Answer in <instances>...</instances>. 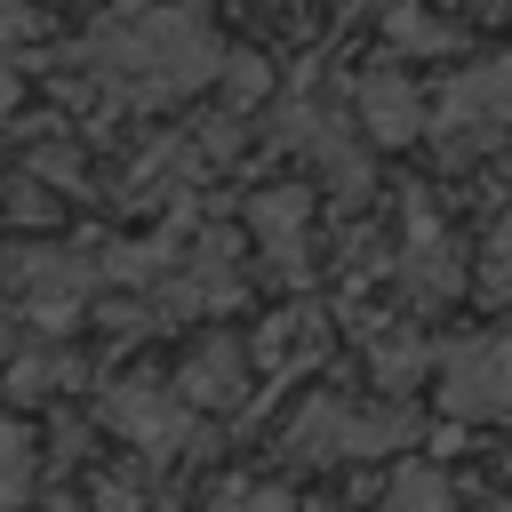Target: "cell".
Returning <instances> with one entry per match:
<instances>
[{
    "mask_svg": "<svg viewBox=\"0 0 512 512\" xmlns=\"http://www.w3.org/2000/svg\"><path fill=\"white\" fill-rule=\"evenodd\" d=\"M96 72L128 96V104H168V96H192L200 80H216L232 56L216 48L208 16L200 8H136L128 24H112L96 48Z\"/></svg>",
    "mask_w": 512,
    "mask_h": 512,
    "instance_id": "1",
    "label": "cell"
},
{
    "mask_svg": "<svg viewBox=\"0 0 512 512\" xmlns=\"http://www.w3.org/2000/svg\"><path fill=\"white\" fill-rule=\"evenodd\" d=\"M408 440V416L400 408H360L344 392H312L296 408V424L280 432V448L296 464H336V456H376V448H400Z\"/></svg>",
    "mask_w": 512,
    "mask_h": 512,
    "instance_id": "2",
    "label": "cell"
},
{
    "mask_svg": "<svg viewBox=\"0 0 512 512\" xmlns=\"http://www.w3.org/2000/svg\"><path fill=\"white\" fill-rule=\"evenodd\" d=\"M440 400L448 416H512V328H488V336H464L448 360H440Z\"/></svg>",
    "mask_w": 512,
    "mask_h": 512,
    "instance_id": "3",
    "label": "cell"
},
{
    "mask_svg": "<svg viewBox=\"0 0 512 512\" xmlns=\"http://www.w3.org/2000/svg\"><path fill=\"white\" fill-rule=\"evenodd\" d=\"M512 120V56H488V64H464L448 88H440V144L464 160L472 136L488 144L496 128Z\"/></svg>",
    "mask_w": 512,
    "mask_h": 512,
    "instance_id": "4",
    "label": "cell"
},
{
    "mask_svg": "<svg viewBox=\"0 0 512 512\" xmlns=\"http://www.w3.org/2000/svg\"><path fill=\"white\" fill-rule=\"evenodd\" d=\"M104 424L128 432L144 456H184V440H192V400H184L176 384H120V392L104 400Z\"/></svg>",
    "mask_w": 512,
    "mask_h": 512,
    "instance_id": "5",
    "label": "cell"
},
{
    "mask_svg": "<svg viewBox=\"0 0 512 512\" xmlns=\"http://www.w3.org/2000/svg\"><path fill=\"white\" fill-rule=\"evenodd\" d=\"M88 288H96V264H88V256H64V248H48V256H24V264H16L24 320H40V328H72V320H80V304H88Z\"/></svg>",
    "mask_w": 512,
    "mask_h": 512,
    "instance_id": "6",
    "label": "cell"
},
{
    "mask_svg": "<svg viewBox=\"0 0 512 512\" xmlns=\"http://www.w3.org/2000/svg\"><path fill=\"white\" fill-rule=\"evenodd\" d=\"M248 376H256V344H240V336H200V344L184 352V368H176V392H184L192 408H232V400L248 392Z\"/></svg>",
    "mask_w": 512,
    "mask_h": 512,
    "instance_id": "7",
    "label": "cell"
},
{
    "mask_svg": "<svg viewBox=\"0 0 512 512\" xmlns=\"http://www.w3.org/2000/svg\"><path fill=\"white\" fill-rule=\"evenodd\" d=\"M352 104H360V128L376 136V144H408L416 136V120H424V104H416V80L408 72H368L360 88H352Z\"/></svg>",
    "mask_w": 512,
    "mask_h": 512,
    "instance_id": "8",
    "label": "cell"
},
{
    "mask_svg": "<svg viewBox=\"0 0 512 512\" xmlns=\"http://www.w3.org/2000/svg\"><path fill=\"white\" fill-rule=\"evenodd\" d=\"M248 224H256L264 256H272L280 272H296V264H304V240H312V192H296V184H280V192H256Z\"/></svg>",
    "mask_w": 512,
    "mask_h": 512,
    "instance_id": "9",
    "label": "cell"
},
{
    "mask_svg": "<svg viewBox=\"0 0 512 512\" xmlns=\"http://www.w3.org/2000/svg\"><path fill=\"white\" fill-rule=\"evenodd\" d=\"M456 288H464L456 248L416 216V224H408V296H416V304H440V296H456Z\"/></svg>",
    "mask_w": 512,
    "mask_h": 512,
    "instance_id": "10",
    "label": "cell"
},
{
    "mask_svg": "<svg viewBox=\"0 0 512 512\" xmlns=\"http://www.w3.org/2000/svg\"><path fill=\"white\" fill-rule=\"evenodd\" d=\"M320 352H328V320H320V312H280V320L256 336V368H272V376H280V368L296 376V368H312Z\"/></svg>",
    "mask_w": 512,
    "mask_h": 512,
    "instance_id": "11",
    "label": "cell"
},
{
    "mask_svg": "<svg viewBox=\"0 0 512 512\" xmlns=\"http://www.w3.org/2000/svg\"><path fill=\"white\" fill-rule=\"evenodd\" d=\"M32 504V432L16 416H0V512Z\"/></svg>",
    "mask_w": 512,
    "mask_h": 512,
    "instance_id": "12",
    "label": "cell"
},
{
    "mask_svg": "<svg viewBox=\"0 0 512 512\" xmlns=\"http://www.w3.org/2000/svg\"><path fill=\"white\" fill-rule=\"evenodd\" d=\"M72 376H80L72 352H24V360H8V392H16V400H48V392L72 384Z\"/></svg>",
    "mask_w": 512,
    "mask_h": 512,
    "instance_id": "13",
    "label": "cell"
},
{
    "mask_svg": "<svg viewBox=\"0 0 512 512\" xmlns=\"http://www.w3.org/2000/svg\"><path fill=\"white\" fill-rule=\"evenodd\" d=\"M208 512H312V504H296V496L272 488V480H232V488L208 496Z\"/></svg>",
    "mask_w": 512,
    "mask_h": 512,
    "instance_id": "14",
    "label": "cell"
},
{
    "mask_svg": "<svg viewBox=\"0 0 512 512\" xmlns=\"http://www.w3.org/2000/svg\"><path fill=\"white\" fill-rule=\"evenodd\" d=\"M456 32L432 16V8H392V48H416V56H440Z\"/></svg>",
    "mask_w": 512,
    "mask_h": 512,
    "instance_id": "15",
    "label": "cell"
},
{
    "mask_svg": "<svg viewBox=\"0 0 512 512\" xmlns=\"http://www.w3.org/2000/svg\"><path fill=\"white\" fill-rule=\"evenodd\" d=\"M480 256H488V264H480V288H488V296H512V208L496 216V232H488Z\"/></svg>",
    "mask_w": 512,
    "mask_h": 512,
    "instance_id": "16",
    "label": "cell"
},
{
    "mask_svg": "<svg viewBox=\"0 0 512 512\" xmlns=\"http://www.w3.org/2000/svg\"><path fill=\"white\" fill-rule=\"evenodd\" d=\"M416 368H424V344H416V336L376 344V376H384V384H400V376H416Z\"/></svg>",
    "mask_w": 512,
    "mask_h": 512,
    "instance_id": "17",
    "label": "cell"
},
{
    "mask_svg": "<svg viewBox=\"0 0 512 512\" xmlns=\"http://www.w3.org/2000/svg\"><path fill=\"white\" fill-rule=\"evenodd\" d=\"M16 104V72H8V56H0V112Z\"/></svg>",
    "mask_w": 512,
    "mask_h": 512,
    "instance_id": "18",
    "label": "cell"
},
{
    "mask_svg": "<svg viewBox=\"0 0 512 512\" xmlns=\"http://www.w3.org/2000/svg\"><path fill=\"white\" fill-rule=\"evenodd\" d=\"M40 512H80V504H72V496H48V504H40Z\"/></svg>",
    "mask_w": 512,
    "mask_h": 512,
    "instance_id": "19",
    "label": "cell"
},
{
    "mask_svg": "<svg viewBox=\"0 0 512 512\" xmlns=\"http://www.w3.org/2000/svg\"><path fill=\"white\" fill-rule=\"evenodd\" d=\"M344 8H376V0H344Z\"/></svg>",
    "mask_w": 512,
    "mask_h": 512,
    "instance_id": "20",
    "label": "cell"
},
{
    "mask_svg": "<svg viewBox=\"0 0 512 512\" xmlns=\"http://www.w3.org/2000/svg\"><path fill=\"white\" fill-rule=\"evenodd\" d=\"M0 272H8V248H0Z\"/></svg>",
    "mask_w": 512,
    "mask_h": 512,
    "instance_id": "21",
    "label": "cell"
},
{
    "mask_svg": "<svg viewBox=\"0 0 512 512\" xmlns=\"http://www.w3.org/2000/svg\"><path fill=\"white\" fill-rule=\"evenodd\" d=\"M80 8H88V0H80Z\"/></svg>",
    "mask_w": 512,
    "mask_h": 512,
    "instance_id": "22",
    "label": "cell"
}]
</instances>
